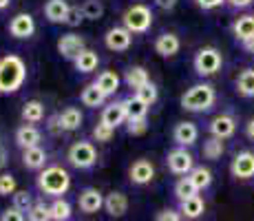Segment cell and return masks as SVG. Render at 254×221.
<instances>
[{"label":"cell","instance_id":"cell-1","mask_svg":"<svg viewBox=\"0 0 254 221\" xmlns=\"http://www.w3.org/2000/svg\"><path fill=\"white\" fill-rule=\"evenodd\" d=\"M27 80V65L20 56H2L0 58V93H16Z\"/></svg>","mask_w":254,"mask_h":221},{"label":"cell","instance_id":"cell-2","mask_svg":"<svg viewBox=\"0 0 254 221\" xmlns=\"http://www.w3.org/2000/svg\"><path fill=\"white\" fill-rule=\"evenodd\" d=\"M38 188L45 195L60 197L71 188V175L62 166H49L38 175Z\"/></svg>","mask_w":254,"mask_h":221},{"label":"cell","instance_id":"cell-3","mask_svg":"<svg viewBox=\"0 0 254 221\" xmlns=\"http://www.w3.org/2000/svg\"><path fill=\"white\" fill-rule=\"evenodd\" d=\"M217 93L210 84H194L182 95V109L190 113H203L208 109H212Z\"/></svg>","mask_w":254,"mask_h":221},{"label":"cell","instance_id":"cell-4","mask_svg":"<svg viewBox=\"0 0 254 221\" xmlns=\"http://www.w3.org/2000/svg\"><path fill=\"white\" fill-rule=\"evenodd\" d=\"M124 29H128L130 33H144L153 24V11L146 4H130L122 16Z\"/></svg>","mask_w":254,"mask_h":221},{"label":"cell","instance_id":"cell-5","mask_svg":"<svg viewBox=\"0 0 254 221\" xmlns=\"http://www.w3.org/2000/svg\"><path fill=\"white\" fill-rule=\"evenodd\" d=\"M66 159H69V164L75 166V168L86 170V168H91V166H95L97 150L91 142H75L69 148V153H66Z\"/></svg>","mask_w":254,"mask_h":221},{"label":"cell","instance_id":"cell-6","mask_svg":"<svg viewBox=\"0 0 254 221\" xmlns=\"http://www.w3.org/2000/svg\"><path fill=\"white\" fill-rule=\"evenodd\" d=\"M221 65H223V58L214 47H203L194 56V71L199 75H214L221 69Z\"/></svg>","mask_w":254,"mask_h":221},{"label":"cell","instance_id":"cell-7","mask_svg":"<svg viewBox=\"0 0 254 221\" xmlns=\"http://www.w3.org/2000/svg\"><path fill=\"white\" fill-rule=\"evenodd\" d=\"M168 168H170V173H175V175L188 177L190 170L194 168V159L186 148H175L168 153Z\"/></svg>","mask_w":254,"mask_h":221},{"label":"cell","instance_id":"cell-8","mask_svg":"<svg viewBox=\"0 0 254 221\" xmlns=\"http://www.w3.org/2000/svg\"><path fill=\"white\" fill-rule=\"evenodd\" d=\"M84 49H86L84 38L77 36V33H66V36H62L60 40H58V51H60V56L66 58V60H75Z\"/></svg>","mask_w":254,"mask_h":221},{"label":"cell","instance_id":"cell-9","mask_svg":"<svg viewBox=\"0 0 254 221\" xmlns=\"http://www.w3.org/2000/svg\"><path fill=\"white\" fill-rule=\"evenodd\" d=\"M230 173L237 179H250L254 177V153L252 150H243L232 159L230 164Z\"/></svg>","mask_w":254,"mask_h":221},{"label":"cell","instance_id":"cell-10","mask_svg":"<svg viewBox=\"0 0 254 221\" xmlns=\"http://www.w3.org/2000/svg\"><path fill=\"white\" fill-rule=\"evenodd\" d=\"M33 31H36V20H33L31 13H18V16L11 18V22H9V33H11L13 38H31Z\"/></svg>","mask_w":254,"mask_h":221},{"label":"cell","instance_id":"cell-11","mask_svg":"<svg viewBox=\"0 0 254 221\" xmlns=\"http://www.w3.org/2000/svg\"><path fill=\"white\" fill-rule=\"evenodd\" d=\"M130 40H133V33L124 27H113L106 31L104 42L111 51H126L130 47Z\"/></svg>","mask_w":254,"mask_h":221},{"label":"cell","instance_id":"cell-12","mask_svg":"<svg viewBox=\"0 0 254 221\" xmlns=\"http://www.w3.org/2000/svg\"><path fill=\"white\" fill-rule=\"evenodd\" d=\"M128 177L135 186H146L153 181L155 177V166L148 159H137L133 161V166L128 168Z\"/></svg>","mask_w":254,"mask_h":221},{"label":"cell","instance_id":"cell-13","mask_svg":"<svg viewBox=\"0 0 254 221\" xmlns=\"http://www.w3.org/2000/svg\"><path fill=\"white\" fill-rule=\"evenodd\" d=\"M77 206H80L82 213L93 215L100 208H104V195H102L97 188H84L80 193V197H77Z\"/></svg>","mask_w":254,"mask_h":221},{"label":"cell","instance_id":"cell-14","mask_svg":"<svg viewBox=\"0 0 254 221\" xmlns=\"http://www.w3.org/2000/svg\"><path fill=\"white\" fill-rule=\"evenodd\" d=\"M128 120V115H126V100H120V102H113V104H109L102 113V122H104L106 126H111V129H117L120 124H124V122Z\"/></svg>","mask_w":254,"mask_h":221},{"label":"cell","instance_id":"cell-15","mask_svg":"<svg viewBox=\"0 0 254 221\" xmlns=\"http://www.w3.org/2000/svg\"><path fill=\"white\" fill-rule=\"evenodd\" d=\"M234 131H237V122H234L232 115H217L210 122V133L217 140H228V137L234 135Z\"/></svg>","mask_w":254,"mask_h":221},{"label":"cell","instance_id":"cell-16","mask_svg":"<svg viewBox=\"0 0 254 221\" xmlns=\"http://www.w3.org/2000/svg\"><path fill=\"white\" fill-rule=\"evenodd\" d=\"M104 208L106 213L111 215V217H124L126 213H128V199H126L124 193H120V190H113V193H109L104 197Z\"/></svg>","mask_w":254,"mask_h":221},{"label":"cell","instance_id":"cell-17","mask_svg":"<svg viewBox=\"0 0 254 221\" xmlns=\"http://www.w3.org/2000/svg\"><path fill=\"white\" fill-rule=\"evenodd\" d=\"M197 137H199V129L192 122H179L173 131V140L177 142L182 148L184 146H192L194 142H197Z\"/></svg>","mask_w":254,"mask_h":221},{"label":"cell","instance_id":"cell-18","mask_svg":"<svg viewBox=\"0 0 254 221\" xmlns=\"http://www.w3.org/2000/svg\"><path fill=\"white\" fill-rule=\"evenodd\" d=\"M16 144L20 146L22 150L33 148V146L40 144V131H38L36 126H31V124L20 126V129L16 131Z\"/></svg>","mask_w":254,"mask_h":221},{"label":"cell","instance_id":"cell-19","mask_svg":"<svg viewBox=\"0 0 254 221\" xmlns=\"http://www.w3.org/2000/svg\"><path fill=\"white\" fill-rule=\"evenodd\" d=\"M69 2L66 0H47L45 4V16L49 22H64L69 16Z\"/></svg>","mask_w":254,"mask_h":221},{"label":"cell","instance_id":"cell-20","mask_svg":"<svg viewBox=\"0 0 254 221\" xmlns=\"http://www.w3.org/2000/svg\"><path fill=\"white\" fill-rule=\"evenodd\" d=\"M232 31L237 36V40L250 44L254 42V16H241L239 20H234Z\"/></svg>","mask_w":254,"mask_h":221},{"label":"cell","instance_id":"cell-21","mask_svg":"<svg viewBox=\"0 0 254 221\" xmlns=\"http://www.w3.org/2000/svg\"><path fill=\"white\" fill-rule=\"evenodd\" d=\"M179 47H182V42H179V38L175 36V33H162V36L155 40V51L159 53V56L164 58H170L175 56V53L179 51Z\"/></svg>","mask_w":254,"mask_h":221},{"label":"cell","instance_id":"cell-22","mask_svg":"<svg viewBox=\"0 0 254 221\" xmlns=\"http://www.w3.org/2000/svg\"><path fill=\"white\" fill-rule=\"evenodd\" d=\"M82 113L80 109H75V106H69V109H64L58 115V124H60V131H77L82 126Z\"/></svg>","mask_w":254,"mask_h":221},{"label":"cell","instance_id":"cell-23","mask_svg":"<svg viewBox=\"0 0 254 221\" xmlns=\"http://www.w3.org/2000/svg\"><path fill=\"white\" fill-rule=\"evenodd\" d=\"M22 164L27 166V168H31V170L45 168V164H47V153H45V148H40V146H33V148L22 150Z\"/></svg>","mask_w":254,"mask_h":221},{"label":"cell","instance_id":"cell-24","mask_svg":"<svg viewBox=\"0 0 254 221\" xmlns=\"http://www.w3.org/2000/svg\"><path fill=\"white\" fill-rule=\"evenodd\" d=\"M93 84H95L106 97H109V95H113L117 88H120V75H117L115 71H102Z\"/></svg>","mask_w":254,"mask_h":221},{"label":"cell","instance_id":"cell-25","mask_svg":"<svg viewBox=\"0 0 254 221\" xmlns=\"http://www.w3.org/2000/svg\"><path fill=\"white\" fill-rule=\"evenodd\" d=\"M73 65H75V69L80 73H91L97 69V65H100V58H97V53L93 51V49H84V51L73 60Z\"/></svg>","mask_w":254,"mask_h":221},{"label":"cell","instance_id":"cell-26","mask_svg":"<svg viewBox=\"0 0 254 221\" xmlns=\"http://www.w3.org/2000/svg\"><path fill=\"white\" fill-rule=\"evenodd\" d=\"M203 210H206V204H203V199L199 197V195H194V197L182 201V210H179V215L186 219H197L203 215Z\"/></svg>","mask_w":254,"mask_h":221},{"label":"cell","instance_id":"cell-27","mask_svg":"<svg viewBox=\"0 0 254 221\" xmlns=\"http://www.w3.org/2000/svg\"><path fill=\"white\" fill-rule=\"evenodd\" d=\"M80 100H82V104H84V106H91V109H95V106H102V104H104L106 95L91 82V84H86L84 88H82Z\"/></svg>","mask_w":254,"mask_h":221},{"label":"cell","instance_id":"cell-28","mask_svg":"<svg viewBox=\"0 0 254 221\" xmlns=\"http://www.w3.org/2000/svg\"><path fill=\"white\" fill-rule=\"evenodd\" d=\"M42 117H45V104L40 100H29L22 106V120L29 124H38V122H42Z\"/></svg>","mask_w":254,"mask_h":221},{"label":"cell","instance_id":"cell-29","mask_svg":"<svg viewBox=\"0 0 254 221\" xmlns=\"http://www.w3.org/2000/svg\"><path fill=\"white\" fill-rule=\"evenodd\" d=\"M124 80H126V84H128L130 88L137 91V88H141L144 84H148L150 77H148V71H146L144 67H130L128 71H126Z\"/></svg>","mask_w":254,"mask_h":221},{"label":"cell","instance_id":"cell-30","mask_svg":"<svg viewBox=\"0 0 254 221\" xmlns=\"http://www.w3.org/2000/svg\"><path fill=\"white\" fill-rule=\"evenodd\" d=\"M148 109H150V106H146L137 95L126 97V115H128V120H146ZM128 120H126V122H128Z\"/></svg>","mask_w":254,"mask_h":221},{"label":"cell","instance_id":"cell-31","mask_svg":"<svg viewBox=\"0 0 254 221\" xmlns=\"http://www.w3.org/2000/svg\"><path fill=\"white\" fill-rule=\"evenodd\" d=\"M188 179L192 181V186L197 188V193H199V190H206L208 186L212 184V173H210L208 168H203V166H194V168L190 170Z\"/></svg>","mask_w":254,"mask_h":221},{"label":"cell","instance_id":"cell-32","mask_svg":"<svg viewBox=\"0 0 254 221\" xmlns=\"http://www.w3.org/2000/svg\"><path fill=\"white\" fill-rule=\"evenodd\" d=\"M237 91L243 97H254V69H246L237 77Z\"/></svg>","mask_w":254,"mask_h":221},{"label":"cell","instance_id":"cell-33","mask_svg":"<svg viewBox=\"0 0 254 221\" xmlns=\"http://www.w3.org/2000/svg\"><path fill=\"white\" fill-rule=\"evenodd\" d=\"M49 208H51V221H69L71 219V204L66 199L58 197Z\"/></svg>","mask_w":254,"mask_h":221},{"label":"cell","instance_id":"cell-34","mask_svg":"<svg viewBox=\"0 0 254 221\" xmlns=\"http://www.w3.org/2000/svg\"><path fill=\"white\" fill-rule=\"evenodd\" d=\"M197 195V188L192 186V181L188 179V177H182V179L175 184V197L179 199V204L186 199H190V197H194Z\"/></svg>","mask_w":254,"mask_h":221},{"label":"cell","instance_id":"cell-35","mask_svg":"<svg viewBox=\"0 0 254 221\" xmlns=\"http://www.w3.org/2000/svg\"><path fill=\"white\" fill-rule=\"evenodd\" d=\"M27 221H51V208H49L45 201H38V204H33L29 208Z\"/></svg>","mask_w":254,"mask_h":221},{"label":"cell","instance_id":"cell-36","mask_svg":"<svg viewBox=\"0 0 254 221\" xmlns=\"http://www.w3.org/2000/svg\"><path fill=\"white\" fill-rule=\"evenodd\" d=\"M223 155V142L217 140V137H210V140L203 142V157L206 159H219Z\"/></svg>","mask_w":254,"mask_h":221},{"label":"cell","instance_id":"cell-37","mask_svg":"<svg viewBox=\"0 0 254 221\" xmlns=\"http://www.w3.org/2000/svg\"><path fill=\"white\" fill-rule=\"evenodd\" d=\"M80 11L86 20H97V18H102V13H104V7H102L100 0H86L80 7Z\"/></svg>","mask_w":254,"mask_h":221},{"label":"cell","instance_id":"cell-38","mask_svg":"<svg viewBox=\"0 0 254 221\" xmlns=\"http://www.w3.org/2000/svg\"><path fill=\"white\" fill-rule=\"evenodd\" d=\"M135 95H137L146 106H153L155 102H157V86H155L153 82H148V84H144L141 88H137V91H135Z\"/></svg>","mask_w":254,"mask_h":221},{"label":"cell","instance_id":"cell-39","mask_svg":"<svg viewBox=\"0 0 254 221\" xmlns=\"http://www.w3.org/2000/svg\"><path fill=\"white\" fill-rule=\"evenodd\" d=\"M31 195L27 193V190H16L13 193V208L20 210V213H29V208H31Z\"/></svg>","mask_w":254,"mask_h":221},{"label":"cell","instance_id":"cell-40","mask_svg":"<svg viewBox=\"0 0 254 221\" xmlns=\"http://www.w3.org/2000/svg\"><path fill=\"white\" fill-rule=\"evenodd\" d=\"M13 193H16V177L2 173L0 175V197H9Z\"/></svg>","mask_w":254,"mask_h":221},{"label":"cell","instance_id":"cell-41","mask_svg":"<svg viewBox=\"0 0 254 221\" xmlns=\"http://www.w3.org/2000/svg\"><path fill=\"white\" fill-rule=\"evenodd\" d=\"M113 133H115V129H111V126H106L104 122H100V124L93 129V137H95V142H111Z\"/></svg>","mask_w":254,"mask_h":221},{"label":"cell","instance_id":"cell-42","mask_svg":"<svg viewBox=\"0 0 254 221\" xmlns=\"http://www.w3.org/2000/svg\"><path fill=\"white\" fill-rule=\"evenodd\" d=\"M148 129V122L146 120H128V133L130 135H144Z\"/></svg>","mask_w":254,"mask_h":221},{"label":"cell","instance_id":"cell-43","mask_svg":"<svg viewBox=\"0 0 254 221\" xmlns=\"http://www.w3.org/2000/svg\"><path fill=\"white\" fill-rule=\"evenodd\" d=\"M82 20H84V16H82V11H80V7H71L69 9V16H66V20L64 24H69V27H77Z\"/></svg>","mask_w":254,"mask_h":221},{"label":"cell","instance_id":"cell-44","mask_svg":"<svg viewBox=\"0 0 254 221\" xmlns=\"http://www.w3.org/2000/svg\"><path fill=\"white\" fill-rule=\"evenodd\" d=\"M0 221H27V219H24V213H20V210H16L11 206V208H7L0 215Z\"/></svg>","mask_w":254,"mask_h":221},{"label":"cell","instance_id":"cell-45","mask_svg":"<svg viewBox=\"0 0 254 221\" xmlns=\"http://www.w3.org/2000/svg\"><path fill=\"white\" fill-rule=\"evenodd\" d=\"M157 221H182V215L175 213V210H164L157 215Z\"/></svg>","mask_w":254,"mask_h":221},{"label":"cell","instance_id":"cell-46","mask_svg":"<svg viewBox=\"0 0 254 221\" xmlns=\"http://www.w3.org/2000/svg\"><path fill=\"white\" fill-rule=\"evenodd\" d=\"M226 0H197V4L201 9H214V7H221Z\"/></svg>","mask_w":254,"mask_h":221},{"label":"cell","instance_id":"cell-47","mask_svg":"<svg viewBox=\"0 0 254 221\" xmlns=\"http://www.w3.org/2000/svg\"><path fill=\"white\" fill-rule=\"evenodd\" d=\"M155 4H157L159 9H173L175 4H177V0H155Z\"/></svg>","mask_w":254,"mask_h":221},{"label":"cell","instance_id":"cell-48","mask_svg":"<svg viewBox=\"0 0 254 221\" xmlns=\"http://www.w3.org/2000/svg\"><path fill=\"white\" fill-rule=\"evenodd\" d=\"M228 2L237 9H243V7H248V4H252V0H228Z\"/></svg>","mask_w":254,"mask_h":221},{"label":"cell","instance_id":"cell-49","mask_svg":"<svg viewBox=\"0 0 254 221\" xmlns=\"http://www.w3.org/2000/svg\"><path fill=\"white\" fill-rule=\"evenodd\" d=\"M246 133H248V137H250V140L254 142V117L250 122H248V126H246Z\"/></svg>","mask_w":254,"mask_h":221},{"label":"cell","instance_id":"cell-50","mask_svg":"<svg viewBox=\"0 0 254 221\" xmlns=\"http://www.w3.org/2000/svg\"><path fill=\"white\" fill-rule=\"evenodd\" d=\"M7 166V150L0 148V168H4Z\"/></svg>","mask_w":254,"mask_h":221},{"label":"cell","instance_id":"cell-51","mask_svg":"<svg viewBox=\"0 0 254 221\" xmlns=\"http://www.w3.org/2000/svg\"><path fill=\"white\" fill-rule=\"evenodd\" d=\"M9 4V0H0V9H4Z\"/></svg>","mask_w":254,"mask_h":221},{"label":"cell","instance_id":"cell-52","mask_svg":"<svg viewBox=\"0 0 254 221\" xmlns=\"http://www.w3.org/2000/svg\"><path fill=\"white\" fill-rule=\"evenodd\" d=\"M246 47H248V49H252V51H254V42H250V44H246Z\"/></svg>","mask_w":254,"mask_h":221}]
</instances>
